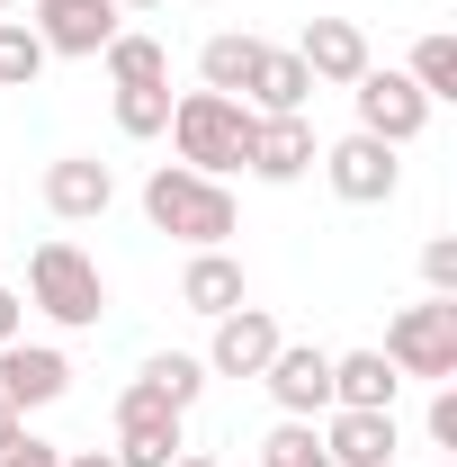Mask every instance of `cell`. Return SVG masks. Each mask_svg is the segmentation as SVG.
<instances>
[{
  "mask_svg": "<svg viewBox=\"0 0 457 467\" xmlns=\"http://www.w3.org/2000/svg\"><path fill=\"white\" fill-rule=\"evenodd\" d=\"M144 225L171 234V243H188V252H225L233 225H242V207H233L225 180L188 171V162H162V171L144 180Z\"/></svg>",
  "mask_w": 457,
  "mask_h": 467,
  "instance_id": "obj_1",
  "label": "cell"
},
{
  "mask_svg": "<svg viewBox=\"0 0 457 467\" xmlns=\"http://www.w3.org/2000/svg\"><path fill=\"white\" fill-rule=\"evenodd\" d=\"M27 306H36L46 324H63V333H90V324L108 315V279H99V261H90L81 243L46 234V243L27 252Z\"/></svg>",
  "mask_w": 457,
  "mask_h": 467,
  "instance_id": "obj_2",
  "label": "cell"
},
{
  "mask_svg": "<svg viewBox=\"0 0 457 467\" xmlns=\"http://www.w3.org/2000/svg\"><path fill=\"white\" fill-rule=\"evenodd\" d=\"M162 135L179 144V162H188V171L225 180V171H242V153H251V109L225 99V90H179Z\"/></svg>",
  "mask_w": 457,
  "mask_h": 467,
  "instance_id": "obj_3",
  "label": "cell"
},
{
  "mask_svg": "<svg viewBox=\"0 0 457 467\" xmlns=\"http://www.w3.org/2000/svg\"><path fill=\"white\" fill-rule=\"evenodd\" d=\"M386 359H395V378H431V387H449V378H457V296H421V306H403L395 324H386Z\"/></svg>",
  "mask_w": 457,
  "mask_h": 467,
  "instance_id": "obj_4",
  "label": "cell"
},
{
  "mask_svg": "<svg viewBox=\"0 0 457 467\" xmlns=\"http://www.w3.org/2000/svg\"><path fill=\"white\" fill-rule=\"evenodd\" d=\"M179 450H188V413L162 405V396L135 378V387L117 396V450H108V459L117 467H171Z\"/></svg>",
  "mask_w": 457,
  "mask_h": 467,
  "instance_id": "obj_5",
  "label": "cell"
},
{
  "mask_svg": "<svg viewBox=\"0 0 457 467\" xmlns=\"http://www.w3.org/2000/svg\"><path fill=\"white\" fill-rule=\"evenodd\" d=\"M350 109H359V135H377V144H395V153L431 126V99L412 90V72H386V63H368V72L350 81Z\"/></svg>",
  "mask_w": 457,
  "mask_h": 467,
  "instance_id": "obj_6",
  "label": "cell"
},
{
  "mask_svg": "<svg viewBox=\"0 0 457 467\" xmlns=\"http://www.w3.org/2000/svg\"><path fill=\"white\" fill-rule=\"evenodd\" d=\"M314 162H323V180H332V198H350V207H386V198L403 189L395 144H377V135H359V126H350L341 144H323Z\"/></svg>",
  "mask_w": 457,
  "mask_h": 467,
  "instance_id": "obj_7",
  "label": "cell"
},
{
  "mask_svg": "<svg viewBox=\"0 0 457 467\" xmlns=\"http://www.w3.org/2000/svg\"><path fill=\"white\" fill-rule=\"evenodd\" d=\"M27 27H36V46H46V55L99 63V55H108V36L126 27V9H117V0H36V18H27Z\"/></svg>",
  "mask_w": 457,
  "mask_h": 467,
  "instance_id": "obj_8",
  "label": "cell"
},
{
  "mask_svg": "<svg viewBox=\"0 0 457 467\" xmlns=\"http://www.w3.org/2000/svg\"><path fill=\"white\" fill-rule=\"evenodd\" d=\"M260 387H269V405H279L287 422H323V413H332V350L279 342V359L260 368Z\"/></svg>",
  "mask_w": 457,
  "mask_h": 467,
  "instance_id": "obj_9",
  "label": "cell"
},
{
  "mask_svg": "<svg viewBox=\"0 0 457 467\" xmlns=\"http://www.w3.org/2000/svg\"><path fill=\"white\" fill-rule=\"evenodd\" d=\"M72 396V359H63L55 342H9L0 350V405L18 413H46V405H63Z\"/></svg>",
  "mask_w": 457,
  "mask_h": 467,
  "instance_id": "obj_10",
  "label": "cell"
},
{
  "mask_svg": "<svg viewBox=\"0 0 457 467\" xmlns=\"http://www.w3.org/2000/svg\"><path fill=\"white\" fill-rule=\"evenodd\" d=\"M279 315L269 306H233V315H216V342H207V378H260L269 359H279Z\"/></svg>",
  "mask_w": 457,
  "mask_h": 467,
  "instance_id": "obj_11",
  "label": "cell"
},
{
  "mask_svg": "<svg viewBox=\"0 0 457 467\" xmlns=\"http://www.w3.org/2000/svg\"><path fill=\"white\" fill-rule=\"evenodd\" d=\"M108 207H117V171L99 162V153L46 162V216H55V225H99Z\"/></svg>",
  "mask_w": 457,
  "mask_h": 467,
  "instance_id": "obj_12",
  "label": "cell"
},
{
  "mask_svg": "<svg viewBox=\"0 0 457 467\" xmlns=\"http://www.w3.org/2000/svg\"><path fill=\"white\" fill-rule=\"evenodd\" d=\"M314 117H251V153H242V171L269 180V189H296V180L314 171Z\"/></svg>",
  "mask_w": 457,
  "mask_h": 467,
  "instance_id": "obj_13",
  "label": "cell"
},
{
  "mask_svg": "<svg viewBox=\"0 0 457 467\" xmlns=\"http://www.w3.org/2000/svg\"><path fill=\"white\" fill-rule=\"evenodd\" d=\"M296 63L314 72V90L332 81V90H350L359 72H368V36H359V18H305V36H296Z\"/></svg>",
  "mask_w": 457,
  "mask_h": 467,
  "instance_id": "obj_14",
  "label": "cell"
},
{
  "mask_svg": "<svg viewBox=\"0 0 457 467\" xmlns=\"http://www.w3.org/2000/svg\"><path fill=\"white\" fill-rule=\"evenodd\" d=\"M314 431H323V459H332V467H395V450H403L395 413H350V405H332Z\"/></svg>",
  "mask_w": 457,
  "mask_h": 467,
  "instance_id": "obj_15",
  "label": "cell"
},
{
  "mask_svg": "<svg viewBox=\"0 0 457 467\" xmlns=\"http://www.w3.org/2000/svg\"><path fill=\"white\" fill-rule=\"evenodd\" d=\"M305 99H314V72L296 63V46H260L242 109H251V117H305Z\"/></svg>",
  "mask_w": 457,
  "mask_h": 467,
  "instance_id": "obj_16",
  "label": "cell"
},
{
  "mask_svg": "<svg viewBox=\"0 0 457 467\" xmlns=\"http://www.w3.org/2000/svg\"><path fill=\"white\" fill-rule=\"evenodd\" d=\"M395 396H403V378H395L386 350H332V405H350V413H395Z\"/></svg>",
  "mask_w": 457,
  "mask_h": 467,
  "instance_id": "obj_17",
  "label": "cell"
},
{
  "mask_svg": "<svg viewBox=\"0 0 457 467\" xmlns=\"http://www.w3.org/2000/svg\"><path fill=\"white\" fill-rule=\"evenodd\" d=\"M179 306L188 315H233V306H251V279H242V261L233 252H188V270H179Z\"/></svg>",
  "mask_w": 457,
  "mask_h": 467,
  "instance_id": "obj_18",
  "label": "cell"
},
{
  "mask_svg": "<svg viewBox=\"0 0 457 467\" xmlns=\"http://www.w3.org/2000/svg\"><path fill=\"white\" fill-rule=\"evenodd\" d=\"M99 63H108L117 90H171V46H162V36H144V27H117Z\"/></svg>",
  "mask_w": 457,
  "mask_h": 467,
  "instance_id": "obj_19",
  "label": "cell"
},
{
  "mask_svg": "<svg viewBox=\"0 0 457 467\" xmlns=\"http://www.w3.org/2000/svg\"><path fill=\"white\" fill-rule=\"evenodd\" d=\"M251 63H260V36L216 27V36L198 46V90H225V99H242V90H251Z\"/></svg>",
  "mask_w": 457,
  "mask_h": 467,
  "instance_id": "obj_20",
  "label": "cell"
},
{
  "mask_svg": "<svg viewBox=\"0 0 457 467\" xmlns=\"http://www.w3.org/2000/svg\"><path fill=\"white\" fill-rule=\"evenodd\" d=\"M135 378H144V387H153L162 405H179V413L207 396V359H198V350H153V359H144Z\"/></svg>",
  "mask_w": 457,
  "mask_h": 467,
  "instance_id": "obj_21",
  "label": "cell"
},
{
  "mask_svg": "<svg viewBox=\"0 0 457 467\" xmlns=\"http://www.w3.org/2000/svg\"><path fill=\"white\" fill-rule=\"evenodd\" d=\"M403 72H412V90H421L431 109H440V99H457V36H421Z\"/></svg>",
  "mask_w": 457,
  "mask_h": 467,
  "instance_id": "obj_22",
  "label": "cell"
},
{
  "mask_svg": "<svg viewBox=\"0 0 457 467\" xmlns=\"http://www.w3.org/2000/svg\"><path fill=\"white\" fill-rule=\"evenodd\" d=\"M46 63H55V55L36 46V27H27V18H0V90H27Z\"/></svg>",
  "mask_w": 457,
  "mask_h": 467,
  "instance_id": "obj_23",
  "label": "cell"
},
{
  "mask_svg": "<svg viewBox=\"0 0 457 467\" xmlns=\"http://www.w3.org/2000/svg\"><path fill=\"white\" fill-rule=\"evenodd\" d=\"M260 467H332L323 459V431H314V422H269V441H260Z\"/></svg>",
  "mask_w": 457,
  "mask_h": 467,
  "instance_id": "obj_24",
  "label": "cell"
},
{
  "mask_svg": "<svg viewBox=\"0 0 457 467\" xmlns=\"http://www.w3.org/2000/svg\"><path fill=\"white\" fill-rule=\"evenodd\" d=\"M171 126V90H117V135L126 144H153Z\"/></svg>",
  "mask_w": 457,
  "mask_h": 467,
  "instance_id": "obj_25",
  "label": "cell"
},
{
  "mask_svg": "<svg viewBox=\"0 0 457 467\" xmlns=\"http://www.w3.org/2000/svg\"><path fill=\"white\" fill-rule=\"evenodd\" d=\"M421 279H431V296H457V234L421 243Z\"/></svg>",
  "mask_w": 457,
  "mask_h": 467,
  "instance_id": "obj_26",
  "label": "cell"
},
{
  "mask_svg": "<svg viewBox=\"0 0 457 467\" xmlns=\"http://www.w3.org/2000/svg\"><path fill=\"white\" fill-rule=\"evenodd\" d=\"M0 467H63V450H55V441H36V431L18 422V431L0 441Z\"/></svg>",
  "mask_w": 457,
  "mask_h": 467,
  "instance_id": "obj_27",
  "label": "cell"
},
{
  "mask_svg": "<svg viewBox=\"0 0 457 467\" xmlns=\"http://www.w3.org/2000/svg\"><path fill=\"white\" fill-rule=\"evenodd\" d=\"M431 441H440V450H457V387H440V396H431Z\"/></svg>",
  "mask_w": 457,
  "mask_h": 467,
  "instance_id": "obj_28",
  "label": "cell"
},
{
  "mask_svg": "<svg viewBox=\"0 0 457 467\" xmlns=\"http://www.w3.org/2000/svg\"><path fill=\"white\" fill-rule=\"evenodd\" d=\"M9 342H27V296L18 288H0V350Z\"/></svg>",
  "mask_w": 457,
  "mask_h": 467,
  "instance_id": "obj_29",
  "label": "cell"
},
{
  "mask_svg": "<svg viewBox=\"0 0 457 467\" xmlns=\"http://www.w3.org/2000/svg\"><path fill=\"white\" fill-rule=\"evenodd\" d=\"M63 467H117L108 450H63Z\"/></svg>",
  "mask_w": 457,
  "mask_h": 467,
  "instance_id": "obj_30",
  "label": "cell"
},
{
  "mask_svg": "<svg viewBox=\"0 0 457 467\" xmlns=\"http://www.w3.org/2000/svg\"><path fill=\"white\" fill-rule=\"evenodd\" d=\"M171 467H225V459H207V450H179V459Z\"/></svg>",
  "mask_w": 457,
  "mask_h": 467,
  "instance_id": "obj_31",
  "label": "cell"
},
{
  "mask_svg": "<svg viewBox=\"0 0 457 467\" xmlns=\"http://www.w3.org/2000/svg\"><path fill=\"white\" fill-rule=\"evenodd\" d=\"M9 431H18V413H9V405H0V441H9Z\"/></svg>",
  "mask_w": 457,
  "mask_h": 467,
  "instance_id": "obj_32",
  "label": "cell"
},
{
  "mask_svg": "<svg viewBox=\"0 0 457 467\" xmlns=\"http://www.w3.org/2000/svg\"><path fill=\"white\" fill-rule=\"evenodd\" d=\"M117 9H162V0H117Z\"/></svg>",
  "mask_w": 457,
  "mask_h": 467,
  "instance_id": "obj_33",
  "label": "cell"
},
{
  "mask_svg": "<svg viewBox=\"0 0 457 467\" xmlns=\"http://www.w3.org/2000/svg\"><path fill=\"white\" fill-rule=\"evenodd\" d=\"M0 18H9V0H0Z\"/></svg>",
  "mask_w": 457,
  "mask_h": 467,
  "instance_id": "obj_34",
  "label": "cell"
}]
</instances>
